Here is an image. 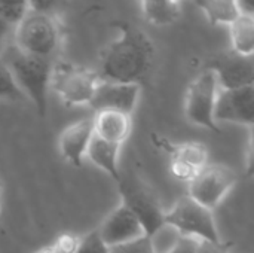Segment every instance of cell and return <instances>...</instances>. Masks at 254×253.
<instances>
[{
    "mask_svg": "<svg viewBox=\"0 0 254 253\" xmlns=\"http://www.w3.org/2000/svg\"><path fill=\"white\" fill-rule=\"evenodd\" d=\"M116 27L119 34L103 51L98 76L104 81L141 85L153 66V43L146 33L128 22H118Z\"/></svg>",
    "mask_w": 254,
    "mask_h": 253,
    "instance_id": "obj_1",
    "label": "cell"
},
{
    "mask_svg": "<svg viewBox=\"0 0 254 253\" xmlns=\"http://www.w3.org/2000/svg\"><path fill=\"white\" fill-rule=\"evenodd\" d=\"M0 57L10 69L13 79L25 98L33 103L37 115L43 118L48 110L54 58L25 54L15 45L7 46Z\"/></svg>",
    "mask_w": 254,
    "mask_h": 253,
    "instance_id": "obj_2",
    "label": "cell"
},
{
    "mask_svg": "<svg viewBox=\"0 0 254 253\" xmlns=\"http://www.w3.org/2000/svg\"><path fill=\"white\" fill-rule=\"evenodd\" d=\"M12 39L25 54L54 58L63 43V25L55 13L28 12L15 25Z\"/></svg>",
    "mask_w": 254,
    "mask_h": 253,
    "instance_id": "obj_3",
    "label": "cell"
},
{
    "mask_svg": "<svg viewBox=\"0 0 254 253\" xmlns=\"http://www.w3.org/2000/svg\"><path fill=\"white\" fill-rule=\"evenodd\" d=\"M100 82L98 73L70 63L54 64L51 89L67 106L89 104Z\"/></svg>",
    "mask_w": 254,
    "mask_h": 253,
    "instance_id": "obj_4",
    "label": "cell"
},
{
    "mask_svg": "<svg viewBox=\"0 0 254 253\" xmlns=\"http://www.w3.org/2000/svg\"><path fill=\"white\" fill-rule=\"evenodd\" d=\"M219 89L217 78L208 69H202V72L192 79L185 97V115L190 124L214 133L220 130L214 118Z\"/></svg>",
    "mask_w": 254,
    "mask_h": 253,
    "instance_id": "obj_5",
    "label": "cell"
},
{
    "mask_svg": "<svg viewBox=\"0 0 254 253\" xmlns=\"http://www.w3.org/2000/svg\"><path fill=\"white\" fill-rule=\"evenodd\" d=\"M164 221L174 225L182 234L204 240H220L213 210L185 195L176 201L171 210L164 213Z\"/></svg>",
    "mask_w": 254,
    "mask_h": 253,
    "instance_id": "obj_6",
    "label": "cell"
},
{
    "mask_svg": "<svg viewBox=\"0 0 254 253\" xmlns=\"http://www.w3.org/2000/svg\"><path fill=\"white\" fill-rule=\"evenodd\" d=\"M237 183L234 170L223 164H207L189 182V197L210 210L219 207Z\"/></svg>",
    "mask_w": 254,
    "mask_h": 253,
    "instance_id": "obj_7",
    "label": "cell"
},
{
    "mask_svg": "<svg viewBox=\"0 0 254 253\" xmlns=\"http://www.w3.org/2000/svg\"><path fill=\"white\" fill-rule=\"evenodd\" d=\"M122 203L135 215L140 225L143 227L144 236H150L164 221V210L161 209L156 197L138 182H125L122 177L118 182Z\"/></svg>",
    "mask_w": 254,
    "mask_h": 253,
    "instance_id": "obj_8",
    "label": "cell"
},
{
    "mask_svg": "<svg viewBox=\"0 0 254 253\" xmlns=\"http://www.w3.org/2000/svg\"><path fill=\"white\" fill-rule=\"evenodd\" d=\"M204 69L216 75L220 88H240L254 84L253 55H243L234 49L208 57Z\"/></svg>",
    "mask_w": 254,
    "mask_h": 253,
    "instance_id": "obj_9",
    "label": "cell"
},
{
    "mask_svg": "<svg viewBox=\"0 0 254 253\" xmlns=\"http://www.w3.org/2000/svg\"><path fill=\"white\" fill-rule=\"evenodd\" d=\"M216 122L252 127L254 122V84L240 88H220L214 107Z\"/></svg>",
    "mask_w": 254,
    "mask_h": 253,
    "instance_id": "obj_10",
    "label": "cell"
},
{
    "mask_svg": "<svg viewBox=\"0 0 254 253\" xmlns=\"http://www.w3.org/2000/svg\"><path fill=\"white\" fill-rule=\"evenodd\" d=\"M141 86L129 82H115L100 79L88 106L94 110H118L131 115L138 103Z\"/></svg>",
    "mask_w": 254,
    "mask_h": 253,
    "instance_id": "obj_11",
    "label": "cell"
},
{
    "mask_svg": "<svg viewBox=\"0 0 254 253\" xmlns=\"http://www.w3.org/2000/svg\"><path fill=\"white\" fill-rule=\"evenodd\" d=\"M101 240L109 246L127 243L144 236L143 227L140 225L135 215L121 203L97 228Z\"/></svg>",
    "mask_w": 254,
    "mask_h": 253,
    "instance_id": "obj_12",
    "label": "cell"
},
{
    "mask_svg": "<svg viewBox=\"0 0 254 253\" xmlns=\"http://www.w3.org/2000/svg\"><path fill=\"white\" fill-rule=\"evenodd\" d=\"M92 119H80L64 128L58 139L61 157L73 167H82L86 149L94 137Z\"/></svg>",
    "mask_w": 254,
    "mask_h": 253,
    "instance_id": "obj_13",
    "label": "cell"
},
{
    "mask_svg": "<svg viewBox=\"0 0 254 253\" xmlns=\"http://www.w3.org/2000/svg\"><path fill=\"white\" fill-rule=\"evenodd\" d=\"M95 136L124 145L131 134V115L118 110H100L92 119Z\"/></svg>",
    "mask_w": 254,
    "mask_h": 253,
    "instance_id": "obj_14",
    "label": "cell"
},
{
    "mask_svg": "<svg viewBox=\"0 0 254 253\" xmlns=\"http://www.w3.org/2000/svg\"><path fill=\"white\" fill-rule=\"evenodd\" d=\"M119 143L109 142L106 139H101L94 134L88 149H86V158L100 170L106 171L112 179L116 182L121 180V171H119Z\"/></svg>",
    "mask_w": 254,
    "mask_h": 253,
    "instance_id": "obj_15",
    "label": "cell"
},
{
    "mask_svg": "<svg viewBox=\"0 0 254 253\" xmlns=\"http://www.w3.org/2000/svg\"><path fill=\"white\" fill-rule=\"evenodd\" d=\"M144 18L158 27L174 24L180 16V3L174 0H140Z\"/></svg>",
    "mask_w": 254,
    "mask_h": 253,
    "instance_id": "obj_16",
    "label": "cell"
},
{
    "mask_svg": "<svg viewBox=\"0 0 254 253\" xmlns=\"http://www.w3.org/2000/svg\"><path fill=\"white\" fill-rule=\"evenodd\" d=\"M232 49L243 55H253L254 52V16L240 13L231 24Z\"/></svg>",
    "mask_w": 254,
    "mask_h": 253,
    "instance_id": "obj_17",
    "label": "cell"
},
{
    "mask_svg": "<svg viewBox=\"0 0 254 253\" xmlns=\"http://www.w3.org/2000/svg\"><path fill=\"white\" fill-rule=\"evenodd\" d=\"M195 3L213 25H229L241 13L235 0H196Z\"/></svg>",
    "mask_w": 254,
    "mask_h": 253,
    "instance_id": "obj_18",
    "label": "cell"
},
{
    "mask_svg": "<svg viewBox=\"0 0 254 253\" xmlns=\"http://www.w3.org/2000/svg\"><path fill=\"white\" fill-rule=\"evenodd\" d=\"M170 154L171 157L193 167L196 171H199L202 167L208 164V151L201 143L189 142V143H183L179 146H171Z\"/></svg>",
    "mask_w": 254,
    "mask_h": 253,
    "instance_id": "obj_19",
    "label": "cell"
},
{
    "mask_svg": "<svg viewBox=\"0 0 254 253\" xmlns=\"http://www.w3.org/2000/svg\"><path fill=\"white\" fill-rule=\"evenodd\" d=\"M182 233L171 224L164 222L149 237L152 253H170L182 239Z\"/></svg>",
    "mask_w": 254,
    "mask_h": 253,
    "instance_id": "obj_20",
    "label": "cell"
},
{
    "mask_svg": "<svg viewBox=\"0 0 254 253\" xmlns=\"http://www.w3.org/2000/svg\"><path fill=\"white\" fill-rule=\"evenodd\" d=\"M0 98L10 101H25V95L13 79L7 64L0 57Z\"/></svg>",
    "mask_w": 254,
    "mask_h": 253,
    "instance_id": "obj_21",
    "label": "cell"
},
{
    "mask_svg": "<svg viewBox=\"0 0 254 253\" xmlns=\"http://www.w3.org/2000/svg\"><path fill=\"white\" fill-rule=\"evenodd\" d=\"M30 12L28 0H0V16L13 27Z\"/></svg>",
    "mask_w": 254,
    "mask_h": 253,
    "instance_id": "obj_22",
    "label": "cell"
},
{
    "mask_svg": "<svg viewBox=\"0 0 254 253\" xmlns=\"http://www.w3.org/2000/svg\"><path fill=\"white\" fill-rule=\"evenodd\" d=\"M76 253H110L109 246L101 240L97 230H92L85 237H80V243Z\"/></svg>",
    "mask_w": 254,
    "mask_h": 253,
    "instance_id": "obj_23",
    "label": "cell"
},
{
    "mask_svg": "<svg viewBox=\"0 0 254 253\" xmlns=\"http://www.w3.org/2000/svg\"><path fill=\"white\" fill-rule=\"evenodd\" d=\"M109 251L110 253H152L147 236H141L135 240L112 246L109 248Z\"/></svg>",
    "mask_w": 254,
    "mask_h": 253,
    "instance_id": "obj_24",
    "label": "cell"
},
{
    "mask_svg": "<svg viewBox=\"0 0 254 253\" xmlns=\"http://www.w3.org/2000/svg\"><path fill=\"white\" fill-rule=\"evenodd\" d=\"M80 243V237L71 233H63L54 242V248L58 253H76Z\"/></svg>",
    "mask_w": 254,
    "mask_h": 253,
    "instance_id": "obj_25",
    "label": "cell"
},
{
    "mask_svg": "<svg viewBox=\"0 0 254 253\" xmlns=\"http://www.w3.org/2000/svg\"><path fill=\"white\" fill-rule=\"evenodd\" d=\"M170 171H171V174H173L176 179L185 180V182H190V180L195 177V174L198 173L193 167L188 166L186 163H183V161H180V160H177V158H174V157H171Z\"/></svg>",
    "mask_w": 254,
    "mask_h": 253,
    "instance_id": "obj_26",
    "label": "cell"
},
{
    "mask_svg": "<svg viewBox=\"0 0 254 253\" xmlns=\"http://www.w3.org/2000/svg\"><path fill=\"white\" fill-rule=\"evenodd\" d=\"M231 243H223L222 240H204L199 239L196 253H231Z\"/></svg>",
    "mask_w": 254,
    "mask_h": 253,
    "instance_id": "obj_27",
    "label": "cell"
},
{
    "mask_svg": "<svg viewBox=\"0 0 254 253\" xmlns=\"http://www.w3.org/2000/svg\"><path fill=\"white\" fill-rule=\"evenodd\" d=\"M61 0H28L30 12H42V13H55Z\"/></svg>",
    "mask_w": 254,
    "mask_h": 253,
    "instance_id": "obj_28",
    "label": "cell"
},
{
    "mask_svg": "<svg viewBox=\"0 0 254 253\" xmlns=\"http://www.w3.org/2000/svg\"><path fill=\"white\" fill-rule=\"evenodd\" d=\"M199 239L192 237V236H182V239L179 240V243L174 246V249L170 253H196Z\"/></svg>",
    "mask_w": 254,
    "mask_h": 253,
    "instance_id": "obj_29",
    "label": "cell"
},
{
    "mask_svg": "<svg viewBox=\"0 0 254 253\" xmlns=\"http://www.w3.org/2000/svg\"><path fill=\"white\" fill-rule=\"evenodd\" d=\"M13 25L9 24L7 21H4L1 16H0V55L4 52V49L9 46V40L10 37L13 36Z\"/></svg>",
    "mask_w": 254,
    "mask_h": 253,
    "instance_id": "obj_30",
    "label": "cell"
},
{
    "mask_svg": "<svg viewBox=\"0 0 254 253\" xmlns=\"http://www.w3.org/2000/svg\"><path fill=\"white\" fill-rule=\"evenodd\" d=\"M235 3L241 13H247V15L254 13V0H235Z\"/></svg>",
    "mask_w": 254,
    "mask_h": 253,
    "instance_id": "obj_31",
    "label": "cell"
},
{
    "mask_svg": "<svg viewBox=\"0 0 254 253\" xmlns=\"http://www.w3.org/2000/svg\"><path fill=\"white\" fill-rule=\"evenodd\" d=\"M33 253H58L55 251V248L51 245V246H45V248H42V249H39V251H36V252Z\"/></svg>",
    "mask_w": 254,
    "mask_h": 253,
    "instance_id": "obj_32",
    "label": "cell"
},
{
    "mask_svg": "<svg viewBox=\"0 0 254 253\" xmlns=\"http://www.w3.org/2000/svg\"><path fill=\"white\" fill-rule=\"evenodd\" d=\"M174 1H179V3H180V1H183V0H174Z\"/></svg>",
    "mask_w": 254,
    "mask_h": 253,
    "instance_id": "obj_33",
    "label": "cell"
},
{
    "mask_svg": "<svg viewBox=\"0 0 254 253\" xmlns=\"http://www.w3.org/2000/svg\"><path fill=\"white\" fill-rule=\"evenodd\" d=\"M0 210H1V206H0Z\"/></svg>",
    "mask_w": 254,
    "mask_h": 253,
    "instance_id": "obj_34",
    "label": "cell"
},
{
    "mask_svg": "<svg viewBox=\"0 0 254 253\" xmlns=\"http://www.w3.org/2000/svg\"><path fill=\"white\" fill-rule=\"evenodd\" d=\"M137 1H140V0H137Z\"/></svg>",
    "mask_w": 254,
    "mask_h": 253,
    "instance_id": "obj_35",
    "label": "cell"
}]
</instances>
